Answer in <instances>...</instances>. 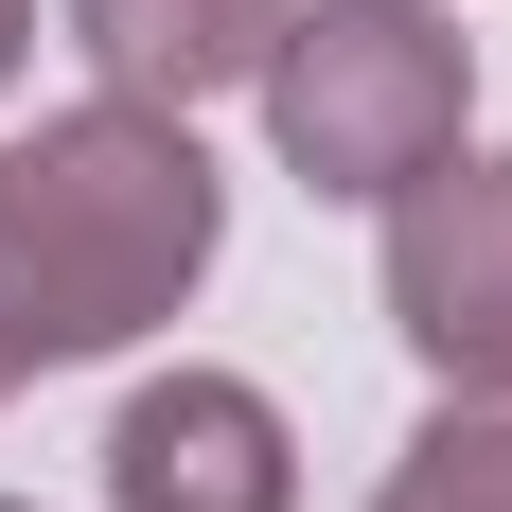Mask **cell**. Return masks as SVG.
Returning <instances> with one entry per match:
<instances>
[{
    "label": "cell",
    "instance_id": "cell-1",
    "mask_svg": "<svg viewBox=\"0 0 512 512\" xmlns=\"http://www.w3.org/2000/svg\"><path fill=\"white\" fill-rule=\"evenodd\" d=\"M212 248H230V177L195 159L177 106L89 89L36 142H0V336H18V371H89L124 336H159L212 283Z\"/></svg>",
    "mask_w": 512,
    "mask_h": 512
},
{
    "label": "cell",
    "instance_id": "cell-2",
    "mask_svg": "<svg viewBox=\"0 0 512 512\" xmlns=\"http://www.w3.org/2000/svg\"><path fill=\"white\" fill-rule=\"evenodd\" d=\"M265 142L283 177L336 212H389L424 159H460V106H477V36L442 0H283L265 36Z\"/></svg>",
    "mask_w": 512,
    "mask_h": 512
},
{
    "label": "cell",
    "instance_id": "cell-3",
    "mask_svg": "<svg viewBox=\"0 0 512 512\" xmlns=\"http://www.w3.org/2000/svg\"><path fill=\"white\" fill-rule=\"evenodd\" d=\"M389 336L442 389H512V159H424L389 195Z\"/></svg>",
    "mask_w": 512,
    "mask_h": 512
},
{
    "label": "cell",
    "instance_id": "cell-4",
    "mask_svg": "<svg viewBox=\"0 0 512 512\" xmlns=\"http://www.w3.org/2000/svg\"><path fill=\"white\" fill-rule=\"evenodd\" d=\"M106 512H301V424L248 371H159L106 424Z\"/></svg>",
    "mask_w": 512,
    "mask_h": 512
},
{
    "label": "cell",
    "instance_id": "cell-5",
    "mask_svg": "<svg viewBox=\"0 0 512 512\" xmlns=\"http://www.w3.org/2000/svg\"><path fill=\"white\" fill-rule=\"evenodd\" d=\"M265 36H283V0H71V53H89L124 106H177V124H195L212 89H248Z\"/></svg>",
    "mask_w": 512,
    "mask_h": 512
},
{
    "label": "cell",
    "instance_id": "cell-6",
    "mask_svg": "<svg viewBox=\"0 0 512 512\" xmlns=\"http://www.w3.org/2000/svg\"><path fill=\"white\" fill-rule=\"evenodd\" d=\"M371 512H512V389H442L407 460L371 477Z\"/></svg>",
    "mask_w": 512,
    "mask_h": 512
},
{
    "label": "cell",
    "instance_id": "cell-7",
    "mask_svg": "<svg viewBox=\"0 0 512 512\" xmlns=\"http://www.w3.org/2000/svg\"><path fill=\"white\" fill-rule=\"evenodd\" d=\"M18 53H36V0H0V89H18Z\"/></svg>",
    "mask_w": 512,
    "mask_h": 512
},
{
    "label": "cell",
    "instance_id": "cell-8",
    "mask_svg": "<svg viewBox=\"0 0 512 512\" xmlns=\"http://www.w3.org/2000/svg\"><path fill=\"white\" fill-rule=\"evenodd\" d=\"M0 389H18V336H0Z\"/></svg>",
    "mask_w": 512,
    "mask_h": 512
},
{
    "label": "cell",
    "instance_id": "cell-9",
    "mask_svg": "<svg viewBox=\"0 0 512 512\" xmlns=\"http://www.w3.org/2000/svg\"><path fill=\"white\" fill-rule=\"evenodd\" d=\"M0 512H36V495H0Z\"/></svg>",
    "mask_w": 512,
    "mask_h": 512
}]
</instances>
